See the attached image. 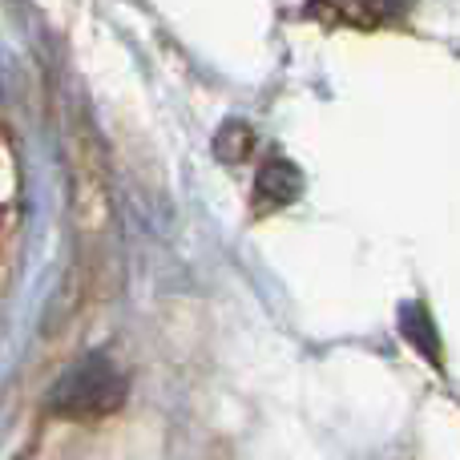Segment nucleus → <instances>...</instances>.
Masks as SVG:
<instances>
[{"label": "nucleus", "instance_id": "4", "mask_svg": "<svg viewBox=\"0 0 460 460\" xmlns=\"http://www.w3.org/2000/svg\"><path fill=\"white\" fill-rule=\"evenodd\" d=\"M251 146H254V137H251V126H246V121H226L215 137V154L223 162H243L246 154H251Z\"/></svg>", "mask_w": 460, "mask_h": 460}, {"label": "nucleus", "instance_id": "1", "mask_svg": "<svg viewBox=\"0 0 460 460\" xmlns=\"http://www.w3.org/2000/svg\"><path fill=\"white\" fill-rule=\"evenodd\" d=\"M129 384L126 376L113 367L110 356H85L77 367L61 376L49 392V408L57 416H77V420H93V416H110L126 404Z\"/></svg>", "mask_w": 460, "mask_h": 460}, {"label": "nucleus", "instance_id": "2", "mask_svg": "<svg viewBox=\"0 0 460 460\" xmlns=\"http://www.w3.org/2000/svg\"><path fill=\"white\" fill-rule=\"evenodd\" d=\"M408 0H311L307 13L327 24H356V29H376V24L400 21Z\"/></svg>", "mask_w": 460, "mask_h": 460}, {"label": "nucleus", "instance_id": "5", "mask_svg": "<svg viewBox=\"0 0 460 460\" xmlns=\"http://www.w3.org/2000/svg\"><path fill=\"white\" fill-rule=\"evenodd\" d=\"M404 327H408V335L416 340V348L437 356V335H432V323H424L420 307H404Z\"/></svg>", "mask_w": 460, "mask_h": 460}, {"label": "nucleus", "instance_id": "3", "mask_svg": "<svg viewBox=\"0 0 460 460\" xmlns=\"http://www.w3.org/2000/svg\"><path fill=\"white\" fill-rule=\"evenodd\" d=\"M254 190H259V202H267V207H291L303 194V174L287 158H270L259 170V186Z\"/></svg>", "mask_w": 460, "mask_h": 460}]
</instances>
